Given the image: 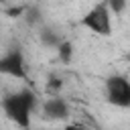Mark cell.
I'll list each match as a JSON object with an SVG mask.
<instances>
[{
	"instance_id": "6da1fadb",
	"label": "cell",
	"mask_w": 130,
	"mask_h": 130,
	"mask_svg": "<svg viewBox=\"0 0 130 130\" xmlns=\"http://www.w3.org/2000/svg\"><path fill=\"white\" fill-rule=\"evenodd\" d=\"M37 110V93L28 87H22L18 91L6 93L2 98V112L4 116L16 124L22 130H30L32 124V114Z\"/></svg>"
},
{
	"instance_id": "7a4b0ae2",
	"label": "cell",
	"mask_w": 130,
	"mask_h": 130,
	"mask_svg": "<svg viewBox=\"0 0 130 130\" xmlns=\"http://www.w3.org/2000/svg\"><path fill=\"white\" fill-rule=\"evenodd\" d=\"M79 24L87 30H91L98 37H110L114 32V24H112V10L108 8L106 0L93 4L79 20Z\"/></svg>"
},
{
	"instance_id": "3957f363",
	"label": "cell",
	"mask_w": 130,
	"mask_h": 130,
	"mask_svg": "<svg viewBox=\"0 0 130 130\" xmlns=\"http://www.w3.org/2000/svg\"><path fill=\"white\" fill-rule=\"evenodd\" d=\"M104 91H106V102L114 108H130V79L122 73H114L106 77L104 83Z\"/></svg>"
},
{
	"instance_id": "277c9868",
	"label": "cell",
	"mask_w": 130,
	"mask_h": 130,
	"mask_svg": "<svg viewBox=\"0 0 130 130\" xmlns=\"http://www.w3.org/2000/svg\"><path fill=\"white\" fill-rule=\"evenodd\" d=\"M0 73L14 79H26V59L18 47L6 51L0 57Z\"/></svg>"
},
{
	"instance_id": "5b68a950",
	"label": "cell",
	"mask_w": 130,
	"mask_h": 130,
	"mask_svg": "<svg viewBox=\"0 0 130 130\" xmlns=\"http://www.w3.org/2000/svg\"><path fill=\"white\" fill-rule=\"evenodd\" d=\"M41 112H43V116L47 120H55V122L67 120L71 116V108H69V104L61 95H49L41 104Z\"/></svg>"
},
{
	"instance_id": "8992f818",
	"label": "cell",
	"mask_w": 130,
	"mask_h": 130,
	"mask_svg": "<svg viewBox=\"0 0 130 130\" xmlns=\"http://www.w3.org/2000/svg\"><path fill=\"white\" fill-rule=\"evenodd\" d=\"M39 39H41V43H43L45 47H49V49H57V47L61 45V41H63V37L57 35L53 28H43V30L39 32Z\"/></svg>"
},
{
	"instance_id": "52a82bcc",
	"label": "cell",
	"mask_w": 130,
	"mask_h": 130,
	"mask_svg": "<svg viewBox=\"0 0 130 130\" xmlns=\"http://www.w3.org/2000/svg\"><path fill=\"white\" fill-rule=\"evenodd\" d=\"M73 43L71 41H67V39H63L61 41V45L57 47V57H59V61L61 63H71V59H73Z\"/></svg>"
},
{
	"instance_id": "ba28073f",
	"label": "cell",
	"mask_w": 130,
	"mask_h": 130,
	"mask_svg": "<svg viewBox=\"0 0 130 130\" xmlns=\"http://www.w3.org/2000/svg\"><path fill=\"white\" fill-rule=\"evenodd\" d=\"M106 4L112 10V14H122L128 6V0H106Z\"/></svg>"
},
{
	"instance_id": "9c48e42d",
	"label": "cell",
	"mask_w": 130,
	"mask_h": 130,
	"mask_svg": "<svg viewBox=\"0 0 130 130\" xmlns=\"http://www.w3.org/2000/svg\"><path fill=\"white\" fill-rule=\"evenodd\" d=\"M63 130H87V128L83 124H79V122H69V124H65Z\"/></svg>"
},
{
	"instance_id": "30bf717a",
	"label": "cell",
	"mask_w": 130,
	"mask_h": 130,
	"mask_svg": "<svg viewBox=\"0 0 130 130\" xmlns=\"http://www.w3.org/2000/svg\"><path fill=\"white\" fill-rule=\"evenodd\" d=\"M59 87H61V81L57 77H51V83H47V89L53 91V89H59Z\"/></svg>"
},
{
	"instance_id": "8fae6325",
	"label": "cell",
	"mask_w": 130,
	"mask_h": 130,
	"mask_svg": "<svg viewBox=\"0 0 130 130\" xmlns=\"http://www.w3.org/2000/svg\"><path fill=\"white\" fill-rule=\"evenodd\" d=\"M2 2H6V0H2Z\"/></svg>"
}]
</instances>
